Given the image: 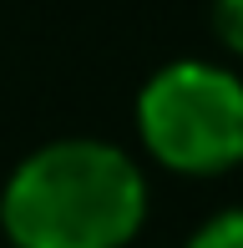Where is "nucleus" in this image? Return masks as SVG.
<instances>
[{
    "mask_svg": "<svg viewBox=\"0 0 243 248\" xmlns=\"http://www.w3.org/2000/svg\"><path fill=\"white\" fill-rule=\"evenodd\" d=\"M147 218V177L117 142L61 137L20 157L0 193L15 248H127Z\"/></svg>",
    "mask_w": 243,
    "mask_h": 248,
    "instance_id": "obj_1",
    "label": "nucleus"
},
{
    "mask_svg": "<svg viewBox=\"0 0 243 248\" xmlns=\"http://www.w3.org/2000/svg\"><path fill=\"white\" fill-rule=\"evenodd\" d=\"M137 137L167 172L213 177L243 162V76L218 61H167L137 92Z\"/></svg>",
    "mask_w": 243,
    "mask_h": 248,
    "instance_id": "obj_2",
    "label": "nucleus"
},
{
    "mask_svg": "<svg viewBox=\"0 0 243 248\" xmlns=\"http://www.w3.org/2000/svg\"><path fill=\"white\" fill-rule=\"evenodd\" d=\"M187 248H243V208H223L187 238Z\"/></svg>",
    "mask_w": 243,
    "mask_h": 248,
    "instance_id": "obj_3",
    "label": "nucleus"
},
{
    "mask_svg": "<svg viewBox=\"0 0 243 248\" xmlns=\"http://www.w3.org/2000/svg\"><path fill=\"white\" fill-rule=\"evenodd\" d=\"M213 31L233 56H243V0H213Z\"/></svg>",
    "mask_w": 243,
    "mask_h": 248,
    "instance_id": "obj_4",
    "label": "nucleus"
},
{
    "mask_svg": "<svg viewBox=\"0 0 243 248\" xmlns=\"http://www.w3.org/2000/svg\"><path fill=\"white\" fill-rule=\"evenodd\" d=\"M5 248H15V243H5Z\"/></svg>",
    "mask_w": 243,
    "mask_h": 248,
    "instance_id": "obj_5",
    "label": "nucleus"
}]
</instances>
